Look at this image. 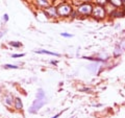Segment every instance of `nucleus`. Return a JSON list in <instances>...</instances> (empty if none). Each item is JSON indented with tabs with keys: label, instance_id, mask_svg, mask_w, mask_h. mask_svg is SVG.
Segmentation results:
<instances>
[{
	"label": "nucleus",
	"instance_id": "5",
	"mask_svg": "<svg viewBox=\"0 0 125 118\" xmlns=\"http://www.w3.org/2000/svg\"><path fill=\"white\" fill-rule=\"evenodd\" d=\"M94 15H95V17L103 18L104 17V10L101 6L96 7V9H94Z\"/></svg>",
	"mask_w": 125,
	"mask_h": 118
},
{
	"label": "nucleus",
	"instance_id": "15",
	"mask_svg": "<svg viewBox=\"0 0 125 118\" xmlns=\"http://www.w3.org/2000/svg\"><path fill=\"white\" fill-rule=\"evenodd\" d=\"M98 3H100V4H105L106 0H98Z\"/></svg>",
	"mask_w": 125,
	"mask_h": 118
},
{
	"label": "nucleus",
	"instance_id": "2",
	"mask_svg": "<svg viewBox=\"0 0 125 118\" xmlns=\"http://www.w3.org/2000/svg\"><path fill=\"white\" fill-rule=\"evenodd\" d=\"M56 11H57V15L66 17V16H69L70 14H71L72 10L68 4H62V5L58 6V9Z\"/></svg>",
	"mask_w": 125,
	"mask_h": 118
},
{
	"label": "nucleus",
	"instance_id": "4",
	"mask_svg": "<svg viewBox=\"0 0 125 118\" xmlns=\"http://www.w3.org/2000/svg\"><path fill=\"white\" fill-rule=\"evenodd\" d=\"M45 14L48 16V17H57V11L55 7H51V6H48V7H46V10H45Z\"/></svg>",
	"mask_w": 125,
	"mask_h": 118
},
{
	"label": "nucleus",
	"instance_id": "9",
	"mask_svg": "<svg viewBox=\"0 0 125 118\" xmlns=\"http://www.w3.org/2000/svg\"><path fill=\"white\" fill-rule=\"evenodd\" d=\"M4 103H5L7 106L13 105V96H11L10 94H9L7 96H5V97H4Z\"/></svg>",
	"mask_w": 125,
	"mask_h": 118
},
{
	"label": "nucleus",
	"instance_id": "3",
	"mask_svg": "<svg viewBox=\"0 0 125 118\" xmlns=\"http://www.w3.org/2000/svg\"><path fill=\"white\" fill-rule=\"evenodd\" d=\"M78 12L83 15H89L92 13V6L88 4V3H85V4H83L81 6L78 7Z\"/></svg>",
	"mask_w": 125,
	"mask_h": 118
},
{
	"label": "nucleus",
	"instance_id": "18",
	"mask_svg": "<svg viewBox=\"0 0 125 118\" xmlns=\"http://www.w3.org/2000/svg\"><path fill=\"white\" fill-rule=\"evenodd\" d=\"M81 1H91V0H81Z\"/></svg>",
	"mask_w": 125,
	"mask_h": 118
},
{
	"label": "nucleus",
	"instance_id": "14",
	"mask_svg": "<svg viewBox=\"0 0 125 118\" xmlns=\"http://www.w3.org/2000/svg\"><path fill=\"white\" fill-rule=\"evenodd\" d=\"M62 37H66V38H70V37H72L71 35H69V34H66V33H62Z\"/></svg>",
	"mask_w": 125,
	"mask_h": 118
},
{
	"label": "nucleus",
	"instance_id": "1",
	"mask_svg": "<svg viewBox=\"0 0 125 118\" xmlns=\"http://www.w3.org/2000/svg\"><path fill=\"white\" fill-rule=\"evenodd\" d=\"M45 103H46L45 98H38L37 97V99L33 101L32 106H31L30 109H29V112L30 113H37L39 110H40L43 106L45 105Z\"/></svg>",
	"mask_w": 125,
	"mask_h": 118
},
{
	"label": "nucleus",
	"instance_id": "6",
	"mask_svg": "<svg viewBox=\"0 0 125 118\" xmlns=\"http://www.w3.org/2000/svg\"><path fill=\"white\" fill-rule=\"evenodd\" d=\"M37 4L38 6H40V7H48L49 4H50V2H49V0H37Z\"/></svg>",
	"mask_w": 125,
	"mask_h": 118
},
{
	"label": "nucleus",
	"instance_id": "11",
	"mask_svg": "<svg viewBox=\"0 0 125 118\" xmlns=\"http://www.w3.org/2000/svg\"><path fill=\"white\" fill-rule=\"evenodd\" d=\"M9 44L13 47H16V48H19V47L22 46V43L21 42H10Z\"/></svg>",
	"mask_w": 125,
	"mask_h": 118
},
{
	"label": "nucleus",
	"instance_id": "13",
	"mask_svg": "<svg viewBox=\"0 0 125 118\" xmlns=\"http://www.w3.org/2000/svg\"><path fill=\"white\" fill-rule=\"evenodd\" d=\"M25 56V53H20V54H13L11 56V58H22V57H24Z\"/></svg>",
	"mask_w": 125,
	"mask_h": 118
},
{
	"label": "nucleus",
	"instance_id": "8",
	"mask_svg": "<svg viewBox=\"0 0 125 118\" xmlns=\"http://www.w3.org/2000/svg\"><path fill=\"white\" fill-rule=\"evenodd\" d=\"M14 105H15V108L17 109V110H21L23 108V104H22V100L20 99L19 97L17 98H15V100H14Z\"/></svg>",
	"mask_w": 125,
	"mask_h": 118
},
{
	"label": "nucleus",
	"instance_id": "16",
	"mask_svg": "<svg viewBox=\"0 0 125 118\" xmlns=\"http://www.w3.org/2000/svg\"><path fill=\"white\" fill-rule=\"evenodd\" d=\"M61 114H62V113H58V114H56V115H54V116H53V117H51V118H57V117H60V116H61Z\"/></svg>",
	"mask_w": 125,
	"mask_h": 118
},
{
	"label": "nucleus",
	"instance_id": "7",
	"mask_svg": "<svg viewBox=\"0 0 125 118\" xmlns=\"http://www.w3.org/2000/svg\"><path fill=\"white\" fill-rule=\"evenodd\" d=\"M36 53H45V54H50V56H54V57H61L60 53H56V52H51V51H47V50H34Z\"/></svg>",
	"mask_w": 125,
	"mask_h": 118
},
{
	"label": "nucleus",
	"instance_id": "10",
	"mask_svg": "<svg viewBox=\"0 0 125 118\" xmlns=\"http://www.w3.org/2000/svg\"><path fill=\"white\" fill-rule=\"evenodd\" d=\"M3 68L4 69H18L19 67L16 65H11V64H5V65H3Z\"/></svg>",
	"mask_w": 125,
	"mask_h": 118
},
{
	"label": "nucleus",
	"instance_id": "12",
	"mask_svg": "<svg viewBox=\"0 0 125 118\" xmlns=\"http://www.w3.org/2000/svg\"><path fill=\"white\" fill-rule=\"evenodd\" d=\"M2 21L4 22V23H6L7 21H9V15H7V14L3 15V16H2Z\"/></svg>",
	"mask_w": 125,
	"mask_h": 118
},
{
	"label": "nucleus",
	"instance_id": "17",
	"mask_svg": "<svg viewBox=\"0 0 125 118\" xmlns=\"http://www.w3.org/2000/svg\"><path fill=\"white\" fill-rule=\"evenodd\" d=\"M2 36H3V34H2V33H1V31H0V38H1V37H2Z\"/></svg>",
	"mask_w": 125,
	"mask_h": 118
}]
</instances>
